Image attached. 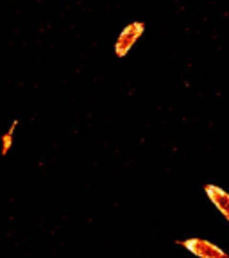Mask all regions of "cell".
Masks as SVG:
<instances>
[{"instance_id":"cell-5","label":"cell","mask_w":229,"mask_h":258,"mask_svg":"<svg viewBox=\"0 0 229 258\" xmlns=\"http://www.w3.org/2000/svg\"><path fill=\"white\" fill-rule=\"evenodd\" d=\"M225 258H229V254H227V256H225Z\"/></svg>"},{"instance_id":"cell-2","label":"cell","mask_w":229,"mask_h":258,"mask_svg":"<svg viewBox=\"0 0 229 258\" xmlns=\"http://www.w3.org/2000/svg\"><path fill=\"white\" fill-rule=\"evenodd\" d=\"M177 244H181L185 249H188L192 254H195L197 258H225L227 253L224 249L213 244V242L206 240V238H186V240H179Z\"/></svg>"},{"instance_id":"cell-3","label":"cell","mask_w":229,"mask_h":258,"mask_svg":"<svg viewBox=\"0 0 229 258\" xmlns=\"http://www.w3.org/2000/svg\"><path fill=\"white\" fill-rule=\"evenodd\" d=\"M204 192H206V196H208L209 201L213 203L215 208H217L218 212L224 215L225 221L229 222V194L217 185H206Z\"/></svg>"},{"instance_id":"cell-1","label":"cell","mask_w":229,"mask_h":258,"mask_svg":"<svg viewBox=\"0 0 229 258\" xmlns=\"http://www.w3.org/2000/svg\"><path fill=\"white\" fill-rule=\"evenodd\" d=\"M143 32H145V24H141V22H133V24L125 25L120 34H118L117 41H115V54L118 57L127 56L129 50L134 47V43L143 36Z\"/></svg>"},{"instance_id":"cell-4","label":"cell","mask_w":229,"mask_h":258,"mask_svg":"<svg viewBox=\"0 0 229 258\" xmlns=\"http://www.w3.org/2000/svg\"><path fill=\"white\" fill-rule=\"evenodd\" d=\"M16 125H18V120L13 122L8 133L2 135V154H4V156L9 153V149H11L13 144H15V129H16Z\"/></svg>"}]
</instances>
